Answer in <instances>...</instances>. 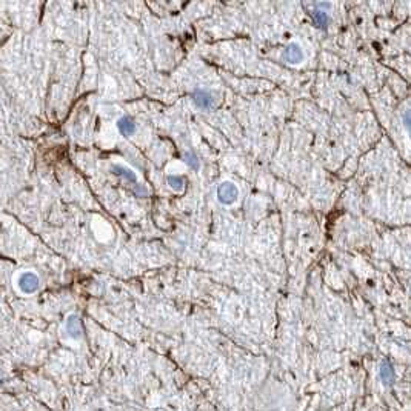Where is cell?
I'll list each match as a JSON object with an SVG mask.
<instances>
[{
    "instance_id": "6da1fadb",
    "label": "cell",
    "mask_w": 411,
    "mask_h": 411,
    "mask_svg": "<svg viewBox=\"0 0 411 411\" xmlns=\"http://www.w3.org/2000/svg\"><path fill=\"white\" fill-rule=\"evenodd\" d=\"M217 200L222 205H233L239 197V188L233 182H222L217 186Z\"/></svg>"
},
{
    "instance_id": "7a4b0ae2",
    "label": "cell",
    "mask_w": 411,
    "mask_h": 411,
    "mask_svg": "<svg viewBox=\"0 0 411 411\" xmlns=\"http://www.w3.org/2000/svg\"><path fill=\"white\" fill-rule=\"evenodd\" d=\"M17 286L19 289L23 293V294H33L36 293L39 286H40V279L37 274L31 273V271H27L20 274L19 280H17Z\"/></svg>"
},
{
    "instance_id": "3957f363",
    "label": "cell",
    "mask_w": 411,
    "mask_h": 411,
    "mask_svg": "<svg viewBox=\"0 0 411 411\" xmlns=\"http://www.w3.org/2000/svg\"><path fill=\"white\" fill-rule=\"evenodd\" d=\"M66 333L72 337V339H80L83 334L82 322L79 319L77 314H71L66 321Z\"/></svg>"
},
{
    "instance_id": "277c9868",
    "label": "cell",
    "mask_w": 411,
    "mask_h": 411,
    "mask_svg": "<svg viewBox=\"0 0 411 411\" xmlns=\"http://www.w3.org/2000/svg\"><path fill=\"white\" fill-rule=\"evenodd\" d=\"M285 57H286V60H288L289 63L296 65V63H300V62L303 60L305 54H303V50L300 48V45L291 43V45H288V48H286Z\"/></svg>"
},
{
    "instance_id": "5b68a950",
    "label": "cell",
    "mask_w": 411,
    "mask_h": 411,
    "mask_svg": "<svg viewBox=\"0 0 411 411\" xmlns=\"http://www.w3.org/2000/svg\"><path fill=\"white\" fill-rule=\"evenodd\" d=\"M117 128H119V131L122 133L124 136H131L136 131V124L133 122V120L128 116H124V117H120L117 120Z\"/></svg>"
},
{
    "instance_id": "8992f818",
    "label": "cell",
    "mask_w": 411,
    "mask_h": 411,
    "mask_svg": "<svg viewBox=\"0 0 411 411\" xmlns=\"http://www.w3.org/2000/svg\"><path fill=\"white\" fill-rule=\"evenodd\" d=\"M394 370L391 367L390 362H382V365H380V379L385 385H390L394 382Z\"/></svg>"
},
{
    "instance_id": "52a82bcc",
    "label": "cell",
    "mask_w": 411,
    "mask_h": 411,
    "mask_svg": "<svg viewBox=\"0 0 411 411\" xmlns=\"http://www.w3.org/2000/svg\"><path fill=\"white\" fill-rule=\"evenodd\" d=\"M194 102L200 108H210L213 105V97L210 92H207L203 89H197L194 92Z\"/></svg>"
},
{
    "instance_id": "ba28073f",
    "label": "cell",
    "mask_w": 411,
    "mask_h": 411,
    "mask_svg": "<svg viewBox=\"0 0 411 411\" xmlns=\"http://www.w3.org/2000/svg\"><path fill=\"white\" fill-rule=\"evenodd\" d=\"M113 170H114L119 176H124V177H127V179L131 180V182H137L136 174H134L131 170H128V168H125V166H119V165H116V166H113Z\"/></svg>"
},
{
    "instance_id": "9c48e42d",
    "label": "cell",
    "mask_w": 411,
    "mask_h": 411,
    "mask_svg": "<svg viewBox=\"0 0 411 411\" xmlns=\"http://www.w3.org/2000/svg\"><path fill=\"white\" fill-rule=\"evenodd\" d=\"M313 19H314V22H316V25L322 27V28H325L327 23H328V16H327L325 11H314Z\"/></svg>"
},
{
    "instance_id": "30bf717a",
    "label": "cell",
    "mask_w": 411,
    "mask_h": 411,
    "mask_svg": "<svg viewBox=\"0 0 411 411\" xmlns=\"http://www.w3.org/2000/svg\"><path fill=\"white\" fill-rule=\"evenodd\" d=\"M168 185H170L174 191H182L185 182L180 176H168Z\"/></svg>"
},
{
    "instance_id": "8fae6325",
    "label": "cell",
    "mask_w": 411,
    "mask_h": 411,
    "mask_svg": "<svg viewBox=\"0 0 411 411\" xmlns=\"http://www.w3.org/2000/svg\"><path fill=\"white\" fill-rule=\"evenodd\" d=\"M183 157H185V162H186L191 168H194V170H197V168H199V159H197V156H196L194 153L186 151V153L183 154Z\"/></svg>"
},
{
    "instance_id": "7c38bea8",
    "label": "cell",
    "mask_w": 411,
    "mask_h": 411,
    "mask_svg": "<svg viewBox=\"0 0 411 411\" xmlns=\"http://www.w3.org/2000/svg\"><path fill=\"white\" fill-rule=\"evenodd\" d=\"M403 124H405L406 130L411 133V110L405 111V114H403Z\"/></svg>"
}]
</instances>
